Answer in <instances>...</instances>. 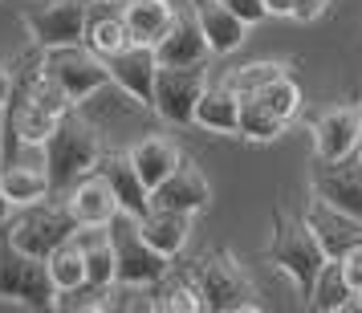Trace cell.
Masks as SVG:
<instances>
[{
  "mask_svg": "<svg viewBox=\"0 0 362 313\" xmlns=\"http://www.w3.org/2000/svg\"><path fill=\"white\" fill-rule=\"evenodd\" d=\"M187 277L196 285L199 309H208V313H257V309H264L257 285L245 273V264L236 261L232 252H224V248H212V252L196 256V261L187 264Z\"/></svg>",
  "mask_w": 362,
  "mask_h": 313,
  "instance_id": "6da1fadb",
  "label": "cell"
},
{
  "mask_svg": "<svg viewBox=\"0 0 362 313\" xmlns=\"http://www.w3.org/2000/svg\"><path fill=\"white\" fill-rule=\"evenodd\" d=\"M102 155V134L94 122L78 114V106L57 118L53 134L41 143V159H45V175H49V191L62 196L74 179H82L86 171H94Z\"/></svg>",
  "mask_w": 362,
  "mask_h": 313,
  "instance_id": "7a4b0ae2",
  "label": "cell"
},
{
  "mask_svg": "<svg viewBox=\"0 0 362 313\" xmlns=\"http://www.w3.org/2000/svg\"><path fill=\"white\" fill-rule=\"evenodd\" d=\"M264 261L277 264L281 273L293 280L297 297L310 301L317 268L326 264V248L317 244V236L305 224V215H289L285 208H273V240L264 248Z\"/></svg>",
  "mask_w": 362,
  "mask_h": 313,
  "instance_id": "3957f363",
  "label": "cell"
},
{
  "mask_svg": "<svg viewBox=\"0 0 362 313\" xmlns=\"http://www.w3.org/2000/svg\"><path fill=\"white\" fill-rule=\"evenodd\" d=\"M0 301H17L25 309H57V289L45 261L21 252L8 236V224H0Z\"/></svg>",
  "mask_w": 362,
  "mask_h": 313,
  "instance_id": "277c9868",
  "label": "cell"
},
{
  "mask_svg": "<svg viewBox=\"0 0 362 313\" xmlns=\"http://www.w3.org/2000/svg\"><path fill=\"white\" fill-rule=\"evenodd\" d=\"M106 236H110V248H115V280L118 285H143V289H151L155 280H163L171 273V261L143 240L139 215L115 212V220L106 224Z\"/></svg>",
  "mask_w": 362,
  "mask_h": 313,
  "instance_id": "5b68a950",
  "label": "cell"
},
{
  "mask_svg": "<svg viewBox=\"0 0 362 313\" xmlns=\"http://www.w3.org/2000/svg\"><path fill=\"white\" fill-rule=\"evenodd\" d=\"M8 224V236L21 252H29L37 261H45L53 248L74 236V215H69L66 199L62 196H49V199H37L29 208H17V212L4 220Z\"/></svg>",
  "mask_w": 362,
  "mask_h": 313,
  "instance_id": "8992f818",
  "label": "cell"
},
{
  "mask_svg": "<svg viewBox=\"0 0 362 313\" xmlns=\"http://www.w3.org/2000/svg\"><path fill=\"white\" fill-rule=\"evenodd\" d=\"M41 73L66 90V98L74 106H82L86 98H94L102 85H110L106 61L94 49L78 45H57V49H41Z\"/></svg>",
  "mask_w": 362,
  "mask_h": 313,
  "instance_id": "52a82bcc",
  "label": "cell"
},
{
  "mask_svg": "<svg viewBox=\"0 0 362 313\" xmlns=\"http://www.w3.org/2000/svg\"><path fill=\"white\" fill-rule=\"evenodd\" d=\"M86 17H90V0H37L21 13V25L29 33V45L57 49L82 41Z\"/></svg>",
  "mask_w": 362,
  "mask_h": 313,
  "instance_id": "ba28073f",
  "label": "cell"
},
{
  "mask_svg": "<svg viewBox=\"0 0 362 313\" xmlns=\"http://www.w3.org/2000/svg\"><path fill=\"white\" fill-rule=\"evenodd\" d=\"M204 85H208L204 66H159L155 90H151V110L171 126H192V110H196Z\"/></svg>",
  "mask_w": 362,
  "mask_h": 313,
  "instance_id": "9c48e42d",
  "label": "cell"
},
{
  "mask_svg": "<svg viewBox=\"0 0 362 313\" xmlns=\"http://www.w3.org/2000/svg\"><path fill=\"white\" fill-rule=\"evenodd\" d=\"M313 155L322 163H338V159H354L362 134V102H338L313 118Z\"/></svg>",
  "mask_w": 362,
  "mask_h": 313,
  "instance_id": "30bf717a",
  "label": "cell"
},
{
  "mask_svg": "<svg viewBox=\"0 0 362 313\" xmlns=\"http://www.w3.org/2000/svg\"><path fill=\"white\" fill-rule=\"evenodd\" d=\"M310 191L322 203H329L334 212H342L354 224H362V163H350V159L322 163L317 159V167L310 175Z\"/></svg>",
  "mask_w": 362,
  "mask_h": 313,
  "instance_id": "8fae6325",
  "label": "cell"
},
{
  "mask_svg": "<svg viewBox=\"0 0 362 313\" xmlns=\"http://www.w3.org/2000/svg\"><path fill=\"white\" fill-rule=\"evenodd\" d=\"M102 61H106L110 85H118L131 102H139V106H147L151 110V90H155V69H159L155 49H151V45H134V41H127L122 49L106 53Z\"/></svg>",
  "mask_w": 362,
  "mask_h": 313,
  "instance_id": "7c38bea8",
  "label": "cell"
},
{
  "mask_svg": "<svg viewBox=\"0 0 362 313\" xmlns=\"http://www.w3.org/2000/svg\"><path fill=\"white\" fill-rule=\"evenodd\" d=\"M208 203H212V183L204 179V171H199L187 155H183L180 167H175L163 183L151 187V208H171V212L199 215Z\"/></svg>",
  "mask_w": 362,
  "mask_h": 313,
  "instance_id": "4fadbf2b",
  "label": "cell"
},
{
  "mask_svg": "<svg viewBox=\"0 0 362 313\" xmlns=\"http://www.w3.org/2000/svg\"><path fill=\"white\" fill-rule=\"evenodd\" d=\"M151 49H155V61H159V66H208V57H212L192 8H175L167 33L159 37Z\"/></svg>",
  "mask_w": 362,
  "mask_h": 313,
  "instance_id": "5bb4252c",
  "label": "cell"
},
{
  "mask_svg": "<svg viewBox=\"0 0 362 313\" xmlns=\"http://www.w3.org/2000/svg\"><path fill=\"white\" fill-rule=\"evenodd\" d=\"M62 199H66V208L78 228H106L118 212L115 191H110V183L102 179L98 171H86L82 179H74L62 191Z\"/></svg>",
  "mask_w": 362,
  "mask_h": 313,
  "instance_id": "9a60e30c",
  "label": "cell"
},
{
  "mask_svg": "<svg viewBox=\"0 0 362 313\" xmlns=\"http://www.w3.org/2000/svg\"><path fill=\"white\" fill-rule=\"evenodd\" d=\"M94 171L110 183V191H115V199H118V212L143 215L151 208V191L143 187V179H139V171H134V163H131L127 150H106L102 147Z\"/></svg>",
  "mask_w": 362,
  "mask_h": 313,
  "instance_id": "2e32d148",
  "label": "cell"
},
{
  "mask_svg": "<svg viewBox=\"0 0 362 313\" xmlns=\"http://www.w3.org/2000/svg\"><path fill=\"white\" fill-rule=\"evenodd\" d=\"M187 4H192V13H196L199 33L208 41V53H212V57H228V53H236L245 45L248 25L236 17V13H228L220 0H187Z\"/></svg>",
  "mask_w": 362,
  "mask_h": 313,
  "instance_id": "e0dca14e",
  "label": "cell"
},
{
  "mask_svg": "<svg viewBox=\"0 0 362 313\" xmlns=\"http://www.w3.org/2000/svg\"><path fill=\"white\" fill-rule=\"evenodd\" d=\"M192 220L196 215L187 212H171V208H147L139 215V232L155 252H163L167 261H175L183 248H187V236H192Z\"/></svg>",
  "mask_w": 362,
  "mask_h": 313,
  "instance_id": "ac0fdd59",
  "label": "cell"
},
{
  "mask_svg": "<svg viewBox=\"0 0 362 313\" xmlns=\"http://www.w3.org/2000/svg\"><path fill=\"white\" fill-rule=\"evenodd\" d=\"M118 13H122V25H127V41L155 45L175 17V4L171 0H122Z\"/></svg>",
  "mask_w": 362,
  "mask_h": 313,
  "instance_id": "d6986e66",
  "label": "cell"
},
{
  "mask_svg": "<svg viewBox=\"0 0 362 313\" xmlns=\"http://www.w3.org/2000/svg\"><path fill=\"white\" fill-rule=\"evenodd\" d=\"M301 215H305V224L313 228L317 244L326 248V256H338V252H346L354 240H362V224H354V220L342 215V212H334V208L322 203L317 196L310 199V208H305Z\"/></svg>",
  "mask_w": 362,
  "mask_h": 313,
  "instance_id": "ffe728a7",
  "label": "cell"
},
{
  "mask_svg": "<svg viewBox=\"0 0 362 313\" xmlns=\"http://www.w3.org/2000/svg\"><path fill=\"white\" fill-rule=\"evenodd\" d=\"M236 118H240V98L228 85L224 82L204 85V94L196 98V110H192V126L212 134H236Z\"/></svg>",
  "mask_w": 362,
  "mask_h": 313,
  "instance_id": "44dd1931",
  "label": "cell"
},
{
  "mask_svg": "<svg viewBox=\"0 0 362 313\" xmlns=\"http://www.w3.org/2000/svg\"><path fill=\"white\" fill-rule=\"evenodd\" d=\"M127 155H131V163H134V171H139V179H143L147 191L155 187V183H163L183 159V150L175 147L167 134H147V138H139Z\"/></svg>",
  "mask_w": 362,
  "mask_h": 313,
  "instance_id": "7402d4cb",
  "label": "cell"
},
{
  "mask_svg": "<svg viewBox=\"0 0 362 313\" xmlns=\"http://www.w3.org/2000/svg\"><path fill=\"white\" fill-rule=\"evenodd\" d=\"M74 240L82 244V256H86V285L78 293L94 297L106 285H115V248H110L106 228H74Z\"/></svg>",
  "mask_w": 362,
  "mask_h": 313,
  "instance_id": "603a6c76",
  "label": "cell"
},
{
  "mask_svg": "<svg viewBox=\"0 0 362 313\" xmlns=\"http://www.w3.org/2000/svg\"><path fill=\"white\" fill-rule=\"evenodd\" d=\"M0 191L17 208H29L37 199H49V175L41 163H0Z\"/></svg>",
  "mask_w": 362,
  "mask_h": 313,
  "instance_id": "cb8c5ba5",
  "label": "cell"
},
{
  "mask_svg": "<svg viewBox=\"0 0 362 313\" xmlns=\"http://www.w3.org/2000/svg\"><path fill=\"white\" fill-rule=\"evenodd\" d=\"M82 45H86V49H94L98 57L122 49V45H127V25H122V13H118V8H102V0H90V17H86Z\"/></svg>",
  "mask_w": 362,
  "mask_h": 313,
  "instance_id": "d4e9b609",
  "label": "cell"
},
{
  "mask_svg": "<svg viewBox=\"0 0 362 313\" xmlns=\"http://www.w3.org/2000/svg\"><path fill=\"white\" fill-rule=\"evenodd\" d=\"M45 268H49V280H53V289H57V301H62V297H74L86 285L82 244H78L74 236H69V240H62V244L45 256Z\"/></svg>",
  "mask_w": 362,
  "mask_h": 313,
  "instance_id": "484cf974",
  "label": "cell"
},
{
  "mask_svg": "<svg viewBox=\"0 0 362 313\" xmlns=\"http://www.w3.org/2000/svg\"><path fill=\"white\" fill-rule=\"evenodd\" d=\"M285 118L273 114L269 106H261L257 98H240V118H236V134L248 138V143H273L285 134Z\"/></svg>",
  "mask_w": 362,
  "mask_h": 313,
  "instance_id": "4316f807",
  "label": "cell"
},
{
  "mask_svg": "<svg viewBox=\"0 0 362 313\" xmlns=\"http://www.w3.org/2000/svg\"><path fill=\"white\" fill-rule=\"evenodd\" d=\"M346 297H350V289H346L342 280V264H338V256H326V264L317 268V280H313V293H310V309H322V313H342Z\"/></svg>",
  "mask_w": 362,
  "mask_h": 313,
  "instance_id": "83f0119b",
  "label": "cell"
},
{
  "mask_svg": "<svg viewBox=\"0 0 362 313\" xmlns=\"http://www.w3.org/2000/svg\"><path fill=\"white\" fill-rule=\"evenodd\" d=\"M281 73H289V61H248V66L228 69L220 82L228 85L236 98H248V94H257L261 85H269L273 78H281Z\"/></svg>",
  "mask_w": 362,
  "mask_h": 313,
  "instance_id": "f1b7e54d",
  "label": "cell"
},
{
  "mask_svg": "<svg viewBox=\"0 0 362 313\" xmlns=\"http://www.w3.org/2000/svg\"><path fill=\"white\" fill-rule=\"evenodd\" d=\"M248 98H257L261 106H269L273 114H281L285 122H293L297 110H301V85L293 82V73H281V78H273L269 85H261L257 94H248Z\"/></svg>",
  "mask_w": 362,
  "mask_h": 313,
  "instance_id": "f546056e",
  "label": "cell"
},
{
  "mask_svg": "<svg viewBox=\"0 0 362 313\" xmlns=\"http://www.w3.org/2000/svg\"><path fill=\"white\" fill-rule=\"evenodd\" d=\"M338 264H342V280L350 297H362V240H354L346 252H338Z\"/></svg>",
  "mask_w": 362,
  "mask_h": 313,
  "instance_id": "4dcf8cb0",
  "label": "cell"
},
{
  "mask_svg": "<svg viewBox=\"0 0 362 313\" xmlns=\"http://www.w3.org/2000/svg\"><path fill=\"white\" fill-rule=\"evenodd\" d=\"M220 4H224L228 13H236V17H240V20L248 25V29H252V25H261V20L269 17L264 0H220Z\"/></svg>",
  "mask_w": 362,
  "mask_h": 313,
  "instance_id": "1f68e13d",
  "label": "cell"
},
{
  "mask_svg": "<svg viewBox=\"0 0 362 313\" xmlns=\"http://www.w3.org/2000/svg\"><path fill=\"white\" fill-rule=\"evenodd\" d=\"M329 0H289V17L293 20H317L326 13Z\"/></svg>",
  "mask_w": 362,
  "mask_h": 313,
  "instance_id": "d6a6232c",
  "label": "cell"
},
{
  "mask_svg": "<svg viewBox=\"0 0 362 313\" xmlns=\"http://www.w3.org/2000/svg\"><path fill=\"white\" fill-rule=\"evenodd\" d=\"M8 85H13V69L0 61V106H4V98H8Z\"/></svg>",
  "mask_w": 362,
  "mask_h": 313,
  "instance_id": "836d02e7",
  "label": "cell"
},
{
  "mask_svg": "<svg viewBox=\"0 0 362 313\" xmlns=\"http://www.w3.org/2000/svg\"><path fill=\"white\" fill-rule=\"evenodd\" d=\"M269 17H289V0H264Z\"/></svg>",
  "mask_w": 362,
  "mask_h": 313,
  "instance_id": "e575fe53",
  "label": "cell"
},
{
  "mask_svg": "<svg viewBox=\"0 0 362 313\" xmlns=\"http://www.w3.org/2000/svg\"><path fill=\"white\" fill-rule=\"evenodd\" d=\"M8 215H13V203H8V199H4V191H0V224H4V220H8Z\"/></svg>",
  "mask_w": 362,
  "mask_h": 313,
  "instance_id": "d590c367",
  "label": "cell"
},
{
  "mask_svg": "<svg viewBox=\"0 0 362 313\" xmlns=\"http://www.w3.org/2000/svg\"><path fill=\"white\" fill-rule=\"evenodd\" d=\"M354 155H358V163H362V134H358V150H354Z\"/></svg>",
  "mask_w": 362,
  "mask_h": 313,
  "instance_id": "8d00e7d4",
  "label": "cell"
},
{
  "mask_svg": "<svg viewBox=\"0 0 362 313\" xmlns=\"http://www.w3.org/2000/svg\"><path fill=\"white\" fill-rule=\"evenodd\" d=\"M102 4H122V0H102Z\"/></svg>",
  "mask_w": 362,
  "mask_h": 313,
  "instance_id": "74e56055",
  "label": "cell"
}]
</instances>
